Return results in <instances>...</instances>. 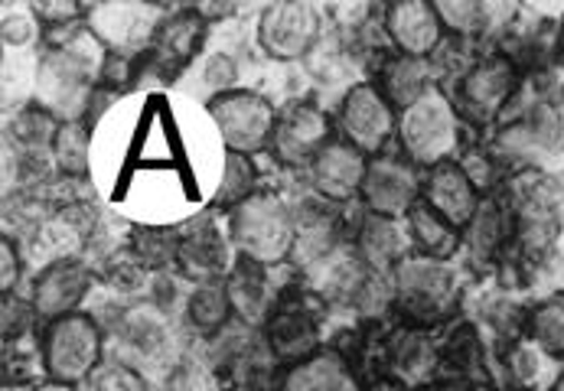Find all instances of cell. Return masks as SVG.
Masks as SVG:
<instances>
[{"label": "cell", "mask_w": 564, "mask_h": 391, "mask_svg": "<svg viewBox=\"0 0 564 391\" xmlns=\"http://www.w3.org/2000/svg\"><path fill=\"white\" fill-rule=\"evenodd\" d=\"M236 76H239V73H236V63H232L229 56H213L209 66H206V73H203V82H206L209 91L226 95V91H232Z\"/></svg>", "instance_id": "ee69618b"}, {"label": "cell", "mask_w": 564, "mask_h": 391, "mask_svg": "<svg viewBox=\"0 0 564 391\" xmlns=\"http://www.w3.org/2000/svg\"><path fill=\"white\" fill-rule=\"evenodd\" d=\"M437 17L444 30H451L457 40H480L489 30V3H474V0H437Z\"/></svg>", "instance_id": "d6a6232c"}, {"label": "cell", "mask_w": 564, "mask_h": 391, "mask_svg": "<svg viewBox=\"0 0 564 391\" xmlns=\"http://www.w3.org/2000/svg\"><path fill=\"white\" fill-rule=\"evenodd\" d=\"M421 391H464L460 385H451V382H434V385H427V389Z\"/></svg>", "instance_id": "c3c4849f"}, {"label": "cell", "mask_w": 564, "mask_h": 391, "mask_svg": "<svg viewBox=\"0 0 564 391\" xmlns=\"http://www.w3.org/2000/svg\"><path fill=\"white\" fill-rule=\"evenodd\" d=\"M59 134V124L50 111H43L40 105L36 108H26L13 118V141L20 148H26L30 154H40L43 148H53Z\"/></svg>", "instance_id": "74e56055"}, {"label": "cell", "mask_w": 564, "mask_h": 391, "mask_svg": "<svg viewBox=\"0 0 564 391\" xmlns=\"http://www.w3.org/2000/svg\"><path fill=\"white\" fill-rule=\"evenodd\" d=\"M17 281H20V254L13 248V241L3 238V245H0V291H3V297L13 294Z\"/></svg>", "instance_id": "f6af8a7d"}, {"label": "cell", "mask_w": 564, "mask_h": 391, "mask_svg": "<svg viewBox=\"0 0 564 391\" xmlns=\"http://www.w3.org/2000/svg\"><path fill=\"white\" fill-rule=\"evenodd\" d=\"M40 346H43V369L50 382L82 385L101 366L105 336L91 316L69 313L43 326Z\"/></svg>", "instance_id": "5b68a950"}, {"label": "cell", "mask_w": 564, "mask_h": 391, "mask_svg": "<svg viewBox=\"0 0 564 391\" xmlns=\"http://www.w3.org/2000/svg\"><path fill=\"white\" fill-rule=\"evenodd\" d=\"M336 124L346 144H352L359 154L372 156L386 154L389 141L399 134V118L395 108L389 105V98L372 85H352L336 111Z\"/></svg>", "instance_id": "30bf717a"}, {"label": "cell", "mask_w": 564, "mask_h": 391, "mask_svg": "<svg viewBox=\"0 0 564 391\" xmlns=\"http://www.w3.org/2000/svg\"><path fill=\"white\" fill-rule=\"evenodd\" d=\"M326 304L311 291H284L264 323V349L274 362L297 366L321 352V319Z\"/></svg>", "instance_id": "8992f818"}, {"label": "cell", "mask_w": 564, "mask_h": 391, "mask_svg": "<svg viewBox=\"0 0 564 391\" xmlns=\"http://www.w3.org/2000/svg\"><path fill=\"white\" fill-rule=\"evenodd\" d=\"M329 134H333V124L323 108L311 101H294L284 111H278V124H274V138L268 151L288 170L311 166L329 144Z\"/></svg>", "instance_id": "5bb4252c"}, {"label": "cell", "mask_w": 564, "mask_h": 391, "mask_svg": "<svg viewBox=\"0 0 564 391\" xmlns=\"http://www.w3.org/2000/svg\"><path fill=\"white\" fill-rule=\"evenodd\" d=\"M254 186H258L254 160L245 154H226V170H223V183L216 193V206L232 213L236 206H242L245 199H251L258 193Z\"/></svg>", "instance_id": "e575fe53"}, {"label": "cell", "mask_w": 564, "mask_h": 391, "mask_svg": "<svg viewBox=\"0 0 564 391\" xmlns=\"http://www.w3.org/2000/svg\"><path fill=\"white\" fill-rule=\"evenodd\" d=\"M379 362L382 376L399 379L408 389H427L441 382V349L431 329L421 326H395L379 339Z\"/></svg>", "instance_id": "7c38bea8"}, {"label": "cell", "mask_w": 564, "mask_h": 391, "mask_svg": "<svg viewBox=\"0 0 564 391\" xmlns=\"http://www.w3.org/2000/svg\"><path fill=\"white\" fill-rule=\"evenodd\" d=\"M386 36L395 46V53L411 59H434L444 46V23L437 17V7L427 0H395L386 7Z\"/></svg>", "instance_id": "9a60e30c"}, {"label": "cell", "mask_w": 564, "mask_h": 391, "mask_svg": "<svg viewBox=\"0 0 564 391\" xmlns=\"http://www.w3.org/2000/svg\"><path fill=\"white\" fill-rule=\"evenodd\" d=\"M321 10L301 0L268 3L258 20V43L278 63H297L321 43Z\"/></svg>", "instance_id": "8fae6325"}, {"label": "cell", "mask_w": 564, "mask_h": 391, "mask_svg": "<svg viewBox=\"0 0 564 391\" xmlns=\"http://www.w3.org/2000/svg\"><path fill=\"white\" fill-rule=\"evenodd\" d=\"M229 241L239 258L278 268L294 258L297 209H291V203L278 193H254L229 213Z\"/></svg>", "instance_id": "7a4b0ae2"}, {"label": "cell", "mask_w": 564, "mask_h": 391, "mask_svg": "<svg viewBox=\"0 0 564 391\" xmlns=\"http://www.w3.org/2000/svg\"><path fill=\"white\" fill-rule=\"evenodd\" d=\"M408 235H411V248L414 254L434 258V261H451L460 248H464V232L457 226H451L444 216H437L424 199L404 216Z\"/></svg>", "instance_id": "83f0119b"}, {"label": "cell", "mask_w": 564, "mask_h": 391, "mask_svg": "<svg viewBox=\"0 0 564 391\" xmlns=\"http://www.w3.org/2000/svg\"><path fill=\"white\" fill-rule=\"evenodd\" d=\"M392 301L408 326L434 329L460 307V278L451 261L408 254L392 274Z\"/></svg>", "instance_id": "3957f363"}, {"label": "cell", "mask_w": 564, "mask_h": 391, "mask_svg": "<svg viewBox=\"0 0 564 391\" xmlns=\"http://www.w3.org/2000/svg\"><path fill=\"white\" fill-rule=\"evenodd\" d=\"M512 213H516V248L519 258L539 264L552 254L555 238L562 232V206L549 180L525 173L512 183Z\"/></svg>", "instance_id": "ba28073f"}, {"label": "cell", "mask_w": 564, "mask_h": 391, "mask_svg": "<svg viewBox=\"0 0 564 391\" xmlns=\"http://www.w3.org/2000/svg\"><path fill=\"white\" fill-rule=\"evenodd\" d=\"M88 128L82 121H63L59 124V134L53 141V156L59 163V170L66 176H85L88 170Z\"/></svg>", "instance_id": "d590c367"}, {"label": "cell", "mask_w": 564, "mask_h": 391, "mask_svg": "<svg viewBox=\"0 0 564 391\" xmlns=\"http://www.w3.org/2000/svg\"><path fill=\"white\" fill-rule=\"evenodd\" d=\"M209 115H213L219 138H223L229 154L254 156L271 148L278 111L264 95L232 88V91L216 95L209 101Z\"/></svg>", "instance_id": "9c48e42d"}, {"label": "cell", "mask_w": 564, "mask_h": 391, "mask_svg": "<svg viewBox=\"0 0 564 391\" xmlns=\"http://www.w3.org/2000/svg\"><path fill=\"white\" fill-rule=\"evenodd\" d=\"M460 166L467 170V176L477 183V189L489 196V189H492V180H496V160L484 151H467V154L460 156Z\"/></svg>", "instance_id": "7bdbcfd3"}, {"label": "cell", "mask_w": 564, "mask_h": 391, "mask_svg": "<svg viewBox=\"0 0 564 391\" xmlns=\"http://www.w3.org/2000/svg\"><path fill=\"white\" fill-rule=\"evenodd\" d=\"M434 66L431 59H411V56H386L379 73H376V88L389 98L392 108H411L421 95H427L434 88Z\"/></svg>", "instance_id": "484cf974"}, {"label": "cell", "mask_w": 564, "mask_h": 391, "mask_svg": "<svg viewBox=\"0 0 564 391\" xmlns=\"http://www.w3.org/2000/svg\"><path fill=\"white\" fill-rule=\"evenodd\" d=\"M82 391H148L144 385V376L124 362V359H105L85 382Z\"/></svg>", "instance_id": "ab89813d"}, {"label": "cell", "mask_w": 564, "mask_h": 391, "mask_svg": "<svg viewBox=\"0 0 564 391\" xmlns=\"http://www.w3.org/2000/svg\"><path fill=\"white\" fill-rule=\"evenodd\" d=\"M411 251L414 248H411L408 226H402L399 219H386V216H372V213L362 216V222L356 229V254L369 271L389 278V274H395V268Z\"/></svg>", "instance_id": "cb8c5ba5"}, {"label": "cell", "mask_w": 564, "mask_h": 391, "mask_svg": "<svg viewBox=\"0 0 564 391\" xmlns=\"http://www.w3.org/2000/svg\"><path fill=\"white\" fill-rule=\"evenodd\" d=\"M519 91V66L512 56L506 53H492L477 59L464 76L454 82V108L464 121L486 128L496 118H502V111L509 108V101Z\"/></svg>", "instance_id": "52a82bcc"}, {"label": "cell", "mask_w": 564, "mask_h": 391, "mask_svg": "<svg viewBox=\"0 0 564 391\" xmlns=\"http://www.w3.org/2000/svg\"><path fill=\"white\" fill-rule=\"evenodd\" d=\"M173 268L196 284L226 281V274H229V238L209 216L189 222L176 241V264Z\"/></svg>", "instance_id": "ac0fdd59"}, {"label": "cell", "mask_w": 564, "mask_h": 391, "mask_svg": "<svg viewBox=\"0 0 564 391\" xmlns=\"http://www.w3.org/2000/svg\"><path fill=\"white\" fill-rule=\"evenodd\" d=\"M33 10H36V20L46 26H73L85 7L73 0H43V3H33Z\"/></svg>", "instance_id": "b9f144b4"}, {"label": "cell", "mask_w": 564, "mask_h": 391, "mask_svg": "<svg viewBox=\"0 0 564 391\" xmlns=\"http://www.w3.org/2000/svg\"><path fill=\"white\" fill-rule=\"evenodd\" d=\"M311 170V186L323 203L343 206L356 196H362V183L369 173V156L359 154L346 141H329L317 160L307 166Z\"/></svg>", "instance_id": "ffe728a7"}, {"label": "cell", "mask_w": 564, "mask_h": 391, "mask_svg": "<svg viewBox=\"0 0 564 391\" xmlns=\"http://www.w3.org/2000/svg\"><path fill=\"white\" fill-rule=\"evenodd\" d=\"M176 241L180 232L170 229H134L131 232V251L148 271H161L166 264H176Z\"/></svg>", "instance_id": "8d00e7d4"}, {"label": "cell", "mask_w": 564, "mask_h": 391, "mask_svg": "<svg viewBox=\"0 0 564 391\" xmlns=\"http://www.w3.org/2000/svg\"><path fill=\"white\" fill-rule=\"evenodd\" d=\"M170 391H226V379L213 366V359L186 356L170 376Z\"/></svg>", "instance_id": "f35d334b"}, {"label": "cell", "mask_w": 564, "mask_h": 391, "mask_svg": "<svg viewBox=\"0 0 564 391\" xmlns=\"http://www.w3.org/2000/svg\"><path fill=\"white\" fill-rule=\"evenodd\" d=\"M118 336L121 343L138 352V356H161L166 349V339H170V326H166V311L161 304L148 301V304H138L131 311L121 313V326H118Z\"/></svg>", "instance_id": "f1b7e54d"}, {"label": "cell", "mask_w": 564, "mask_h": 391, "mask_svg": "<svg viewBox=\"0 0 564 391\" xmlns=\"http://www.w3.org/2000/svg\"><path fill=\"white\" fill-rule=\"evenodd\" d=\"M421 189H424V180L414 163L395 154L372 156L366 183H362V203H366V213L372 216L404 219L421 203Z\"/></svg>", "instance_id": "4fadbf2b"}, {"label": "cell", "mask_w": 564, "mask_h": 391, "mask_svg": "<svg viewBox=\"0 0 564 391\" xmlns=\"http://www.w3.org/2000/svg\"><path fill=\"white\" fill-rule=\"evenodd\" d=\"M274 391H356L352 369L336 349H321L317 356L291 366Z\"/></svg>", "instance_id": "4316f807"}, {"label": "cell", "mask_w": 564, "mask_h": 391, "mask_svg": "<svg viewBox=\"0 0 564 391\" xmlns=\"http://www.w3.org/2000/svg\"><path fill=\"white\" fill-rule=\"evenodd\" d=\"M509 245H516V213L509 196L489 193L484 196L477 216L470 219V226L464 229V251L470 254L474 264H489L496 258H502L509 251Z\"/></svg>", "instance_id": "7402d4cb"}, {"label": "cell", "mask_w": 564, "mask_h": 391, "mask_svg": "<svg viewBox=\"0 0 564 391\" xmlns=\"http://www.w3.org/2000/svg\"><path fill=\"white\" fill-rule=\"evenodd\" d=\"M555 356H549L542 346H535L529 336L516 339L509 346V356H506V372H509V385L516 391H535L542 385V379L549 376Z\"/></svg>", "instance_id": "4dcf8cb0"}, {"label": "cell", "mask_w": 564, "mask_h": 391, "mask_svg": "<svg viewBox=\"0 0 564 391\" xmlns=\"http://www.w3.org/2000/svg\"><path fill=\"white\" fill-rule=\"evenodd\" d=\"M525 336L542 346L549 356L562 359L564 356V294H552L545 301H539L529 311V323H525Z\"/></svg>", "instance_id": "1f68e13d"}, {"label": "cell", "mask_w": 564, "mask_h": 391, "mask_svg": "<svg viewBox=\"0 0 564 391\" xmlns=\"http://www.w3.org/2000/svg\"><path fill=\"white\" fill-rule=\"evenodd\" d=\"M43 369V346L36 336L3 343V385H30L40 379Z\"/></svg>", "instance_id": "836d02e7"}, {"label": "cell", "mask_w": 564, "mask_h": 391, "mask_svg": "<svg viewBox=\"0 0 564 391\" xmlns=\"http://www.w3.org/2000/svg\"><path fill=\"white\" fill-rule=\"evenodd\" d=\"M91 30L76 33L69 43H53L36 69V101L43 111L63 121H79L91 108V82L101 76L105 56H91L85 43H91Z\"/></svg>", "instance_id": "6da1fadb"}, {"label": "cell", "mask_w": 564, "mask_h": 391, "mask_svg": "<svg viewBox=\"0 0 564 391\" xmlns=\"http://www.w3.org/2000/svg\"><path fill=\"white\" fill-rule=\"evenodd\" d=\"M545 391H564V376L562 379H558V382H552V385H549V389Z\"/></svg>", "instance_id": "681fc988"}, {"label": "cell", "mask_w": 564, "mask_h": 391, "mask_svg": "<svg viewBox=\"0 0 564 391\" xmlns=\"http://www.w3.org/2000/svg\"><path fill=\"white\" fill-rule=\"evenodd\" d=\"M421 199L437 216H444L451 226H457L464 232L470 226V219L477 216V209L484 203V193L467 176V170L460 166V160H447V163H437V166L427 170Z\"/></svg>", "instance_id": "d6986e66"}, {"label": "cell", "mask_w": 564, "mask_h": 391, "mask_svg": "<svg viewBox=\"0 0 564 391\" xmlns=\"http://www.w3.org/2000/svg\"><path fill=\"white\" fill-rule=\"evenodd\" d=\"M91 291V271L76 261V258H63L46 264L30 287V304L40 319L53 323L59 316L79 313V304Z\"/></svg>", "instance_id": "e0dca14e"}, {"label": "cell", "mask_w": 564, "mask_h": 391, "mask_svg": "<svg viewBox=\"0 0 564 391\" xmlns=\"http://www.w3.org/2000/svg\"><path fill=\"white\" fill-rule=\"evenodd\" d=\"M362 391H411V389L402 385L399 379H392V376H372V379L362 385Z\"/></svg>", "instance_id": "bcb514c9"}, {"label": "cell", "mask_w": 564, "mask_h": 391, "mask_svg": "<svg viewBox=\"0 0 564 391\" xmlns=\"http://www.w3.org/2000/svg\"><path fill=\"white\" fill-rule=\"evenodd\" d=\"M402 156L414 166H437L460 154V115L444 88H431L399 118Z\"/></svg>", "instance_id": "277c9868"}, {"label": "cell", "mask_w": 564, "mask_h": 391, "mask_svg": "<svg viewBox=\"0 0 564 391\" xmlns=\"http://www.w3.org/2000/svg\"><path fill=\"white\" fill-rule=\"evenodd\" d=\"M203 36H206V23H203V13L196 7L180 10V13L161 20L154 40L148 46L151 69L161 73L163 78H176L193 63V56L199 53Z\"/></svg>", "instance_id": "44dd1931"}, {"label": "cell", "mask_w": 564, "mask_h": 391, "mask_svg": "<svg viewBox=\"0 0 564 391\" xmlns=\"http://www.w3.org/2000/svg\"><path fill=\"white\" fill-rule=\"evenodd\" d=\"M232 316H236V311H232V301H229L223 281L196 284L193 294L186 297V323H189L193 333L203 336V339L219 336V333L232 323Z\"/></svg>", "instance_id": "f546056e"}, {"label": "cell", "mask_w": 564, "mask_h": 391, "mask_svg": "<svg viewBox=\"0 0 564 391\" xmlns=\"http://www.w3.org/2000/svg\"><path fill=\"white\" fill-rule=\"evenodd\" d=\"M33 391H82L79 385H66V382H40Z\"/></svg>", "instance_id": "7dc6e473"}, {"label": "cell", "mask_w": 564, "mask_h": 391, "mask_svg": "<svg viewBox=\"0 0 564 391\" xmlns=\"http://www.w3.org/2000/svg\"><path fill=\"white\" fill-rule=\"evenodd\" d=\"M441 349V382L460 385L486 379V346L474 323H451V329L437 343Z\"/></svg>", "instance_id": "d4e9b609"}, {"label": "cell", "mask_w": 564, "mask_h": 391, "mask_svg": "<svg viewBox=\"0 0 564 391\" xmlns=\"http://www.w3.org/2000/svg\"><path fill=\"white\" fill-rule=\"evenodd\" d=\"M154 7L141 3H95L88 7L91 36L118 56H131L138 46H151L161 23H154Z\"/></svg>", "instance_id": "2e32d148"}, {"label": "cell", "mask_w": 564, "mask_h": 391, "mask_svg": "<svg viewBox=\"0 0 564 391\" xmlns=\"http://www.w3.org/2000/svg\"><path fill=\"white\" fill-rule=\"evenodd\" d=\"M558 50L564 53V23H562V30H558Z\"/></svg>", "instance_id": "f907efd6"}, {"label": "cell", "mask_w": 564, "mask_h": 391, "mask_svg": "<svg viewBox=\"0 0 564 391\" xmlns=\"http://www.w3.org/2000/svg\"><path fill=\"white\" fill-rule=\"evenodd\" d=\"M0 316H3V343H17V339L33 336V326L40 323L33 304L30 301H20L17 294H7L3 297Z\"/></svg>", "instance_id": "60d3db41"}, {"label": "cell", "mask_w": 564, "mask_h": 391, "mask_svg": "<svg viewBox=\"0 0 564 391\" xmlns=\"http://www.w3.org/2000/svg\"><path fill=\"white\" fill-rule=\"evenodd\" d=\"M226 294L232 301V311H236V319L245 323V326H264L271 311L278 307L281 294L274 287V278H271V268L264 264H254L248 258H239L232 264V271L226 274Z\"/></svg>", "instance_id": "603a6c76"}]
</instances>
